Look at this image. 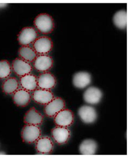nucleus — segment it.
Wrapping results in <instances>:
<instances>
[{
  "mask_svg": "<svg viewBox=\"0 0 129 158\" xmlns=\"http://www.w3.org/2000/svg\"><path fill=\"white\" fill-rule=\"evenodd\" d=\"M34 24L38 30L44 34H48L53 31L54 23L50 15L46 13H42L35 18Z\"/></svg>",
  "mask_w": 129,
  "mask_h": 158,
  "instance_id": "nucleus-1",
  "label": "nucleus"
},
{
  "mask_svg": "<svg viewBox=\"0 0 129 158\" xmlns=\"http://www.w3.org/2000/svg\"><path fill=\"white\" fill-rule=\"evenodd\" d=\"M42 131L38 126L27 124L24 126L21 131V137L23 142L32 143L40 137Z\"/></svg>",
  "mask_w": 129,
  "mask_h": 158,
  "instance_id": "nucleus-2",
  "label": "nucleus"
},
{
  "mask_svg": "<svg viewBox=\"0 0 129 158\" xmlns=\"http://www.w3.org/2000/svg\"><path fill=\"white\" fill-rule=\"evenodd\" d=\"M74 115L73 112L69 109H63L54 117V122L59 127H68L73 124Z\"/></svg>",
  "mask_w": 129,
  "mask_h": 158,
  "instance_id": "nucleus-3",
  "label": "nucleus"
},
{
  "mask_svg": "<svg viewBox=\"0 0 129 158\" xmlns=\"http://www.w3.org/2000/svg\"><path fill=\"white\" fill-rule=\"evenodd\" d=\"M78 114L81 121L85 124L93 123L97 120V111L89 105H83L78 110Z\"/></svg>",
  "mask_w": 129,
  "mask_h": 158,
  "instance_id": "nucleus-4",
  "label": "nucleus"
},
{
  "mask_svg": "<svg viewBox=\"0 0 129 158\" xmlns=\"http://www.w3.org/2000/svg\"><path fill=\"white\" fill-rule=\"evenodd\" d=\"M65 106V103L62 98H53L50 102L46 105L44 108V112L47 116L54 117L59 112L64 109Z\"/></svg>",
  "mask_w": 129,
  "mask_h": 158,
  "instance_id": "nucleus-5",
  "label": "nucleus"
},
{
  "mask_svg": "<svg viewBox=\"0 0 129 158\" xmlns=\"http://www.w3.org/2000/svg\"><path fill=\"white\" fill-rule=\"evenodd\" d=\"M33 49L38 54L44 55L51 51L53 47V43L51 38L48 37H42L37 38L33 42Z\"/></svg>",
  "mask_w": 129,
  "mask_h": 158,
  "instance_id": "nucleus-6",
  "label": "nucleus"
},
{
  "mask_svg": "<svg viewBox=\"0 0 129 158\" xmlns=\"http://www.w3.org/2000/svg\"><path fill=\"white\" fill-rule=\"evenodd\" d=\"M38 37L37 31L31 27L23 28L18 35V41L20 44L26 46L35 42Z\"/></svg>",
  "mask_w": 129,
  "mask_h": 158,
  "instance_id": "nucleus-7",
  "label": "nucleus"
},
{
  "mask_svg": "<svg viewBox=\"0 0 129 158\" xmlns=\"http://www.w3.org/2000/svg\"><path fill=\"white\" fill-rule=\"evenodd\" d=\"M83 97L85 102L87 104H97L102 100V92L96 87H90L85 91Z\"/></svg>",
  "mask_w": 129,
  "mask_h": 158,
  "instance_id": "nucleus-8",
  "label": "nucleus"
},
{
  "mask_svg": "<svg viewBox=\"0 0 129 158\" xmlns=\"http://www.w3.org/2000/svg\"><path fill=\"white\" fill-rule=\"evenodd\" d=\"M53 65V60L51 57L46 55H40L37 56L33 61L35 69L42 72L50 69Z\"/></svg>",
  "mask_w": 129,
  "mask_h": 158,
  "instance_id": "nucleus-9",
  "label": "nucleus"
},
{
  "mask_svg": "<svg viewBox=\"0 0 129 158\" xmlns=\"http://www.w3.org/2000/svg\"><path fill=\"white\" fill-rule=\"evenodd\" d=\"M12 69L14 72L19 77H23L30 74L32 67L30 63L23 59L16 58L12 63Z\"/></svg>",
  "mask_w": 129,
  "mask_h": 158,
  "instance_id": "nucleus-10",
  "label": "nucleus"
},
{
  "mask_svg": "<svg viewBox=\"0 0 129 158\" xmlns=\"http://www.w3.org/2000/svg\"><path fill=\"white\" fill-rule=\"evenodd\" d=\"M37 84L41 89L50 90L56 86V79L51 73H44L40 75L37 78Z\"/></svg>",
  "mask_w": 129,
  "mask_h": 158,
  "instance_id": "nucleus-11",
  "label": "nucleus"
},
{
  "mask_svg": "<svg viewBox=\"0 0 129 158\" xmlns=\"http://www.w3.org/2000/svg\"><path fill=\"white\" fill-rule=\"evenodd\" d=\"M51 134L53 139L58 144L66 143L70 137V131L67 127L57 126L52 130Z\"/></svg>",
  "mask_w": 129,
  "mask_h": 158,
  "instance_id": "nucleus-12",
  "label": "nucleus"
},
{
  "mask_svg": "<svg viewBox=\"0 0 129 158\" xmlns=\"http://www.w3.org/2000/svg\"><path fill=\"white\" fill-rule=\"evenodd\" d=\"M92 81V77L89 73L79 72L73 76V84L74 86L79 89H83L90 85Z\"/></svg>",
  "mask_w": 129,
  "mask_h": 158,
  "instance_id": "nucleus-13",
  "label": "nucleus"
},
{
  "mask_svg": "<svg viewBox=\"0 0 129 158\" xmlns=\"http://www.w3.org/2000/svg\"><path fill=\"white\" fill-rule=\"evenodd\" d=\"M44 121V116L35 107H32L25 114L24 122L27 124L40 126Z\"/></svg>",
  "mask_w": 129,
  "mask_h": 158,
  "instance_id": "nucleus-14",
  "label": "nucleus"
},
{
  "mask_svg": "<svg viewBox=\"0 0 129 158\" xmlns=\"http://www.w3.org/2000/svg\"><path fill=\"white\" fill-rule=\"evenodd\" d=\"M33 99L38 104L46 105L54 98L53 93L50 90L37 89L33 93Z\"/></svg>",
  "mask_w": 129,
  "mask_h": 158,
  "instance_id": "nucleus-15",
  "label": "nucleus"
},
{
  "mask_svg": "<svg viewBox=\"0 0 129 158\" xmlns=\"http://www.w3.org/2000/svg\"><path fill=\"white\" fill-rule=\"evenodd\" d=\"M35 148L37 152L39 153H51L53 151V142L50 137L39 138L36 142Z\"/></svg>",
  "mask_w": 129,
  "mask_h": 158,
  "instance_id": "nucleus-16",
  "label": "nucleus"
},
{
  "mask_svg": "<svg viewBox=\"0 0 129 158\" xmlns=\"http://www.w3.org/2000/svg\"><path fill=\"white\" fill-rule=\"evenodd\" d=\"M13 99L16 105L26 106L30 102V93L25 89H20L14 92Z\"/></svg>",
  "mask_w": 129,
  "mask_h": 158,
  "instance_id": "nucleus-17",
  "label": "nucleus"
},
{
  "mask_svg": "<svg viewBox=\"0 0 129 158\" xmlns=\"http://www.w3.org/2000/svg\"><path fill=\"white\" fill-rule=\"evenodd\" d=\"M98 144L95 141L92 139H85L79 146V151L83 155H93L96 153Z\"/></svg>",
  "mask_w": 129,
  "mask_h": 158,
  "instance_id": "nucleus-18",
  "label": "nucleus"
},
{
  "mask_svg": "<svg viewBox=\"0 0 129 158\" xmlns=\"http://www.w3.org/2000/svg\"><path fill=\"white\" fill-rule=\"evenodd\" d=\"M20 84L23 89L28 91H35L37 89V77L31 74L21 77Z\"/></svg>",
  "mask_w": 129,
  "mask_h": 158,
  "instance_id": "nucleus-19",
  "label": "nucleus"
},
{
  "mask_svg": "<svg viewBox=\"0 0 129 158\" xmlns=\"http://www.w3.org/2000/svg\"><path fill=\"white\" fill-rule=\"evenodd\" d=\"M19 55L23 60L28 62H32L37 57V52L29 46H23L19 50Z\"/></svg>",
  "mask_w": 129,
  "mask_h": 158,
  "instance_id": "nucleus-20",
  "label": "nucleus"
},
{
  "mask_svg": "<svg viewBox=\"0 0 129 158\" xmlns=\"http://www.w3.org/2000/svg\"><path fill=\"white\" fill-rule=\"evenodd\" d=\"M113 23L118 28L124 30L127 27V12L120 10L115 13L113 18Z\"/></svg>",
  "mask_w": 129,
  "mask_h": 158,
  "instance_id": "nucleus-21",
  "label": "nucleus"
},
{
  "mask_svg": "<svg viewBox=\"0 0 129 158\" xmlns=\"http://www.w3.org/2000/svg\"><path fill=\"white\" fill-rule=\"evenodd\" d=\"M19 83L18 80L14 77H9L6 80L2 85L3 91L6 94H11L14 93L18 89Z\"/></svg>",
  "mask_w": 129,
  "mask_h": 158,
  "instance_id": "nucleus-22",
  "label": "nucleus"
},
{
  "mask_svg": "<svg viewBox=\"0 0 129 158\" xmlns=\"http://www.w3.org/2000/svg\"><path fill=\"white\" fill-rule=\"evenodd\" d=\"M11 73V66L8 60H0V79H5Z\"/></svg>",
  "mask_w": 129,
  "mask_h": 158,
  "instance_id": "nucleus-23",
  "label": "nucleus"
},
{
  "mask_svg": "<svg viewBox=\"0 0 129 158\" xmlns=\"http://www.w3.org/2000/svg\"><path fill=\"white\" fill-rule=\"evenodd\" d=\"M7 3H0V8H3L7 6Z\"/></svg>",
  "mask_w": 129,
  "mask_h": 158,
  "instance_id": "nucleus-24",
  "label": "nucleus"
}]
</instances>
